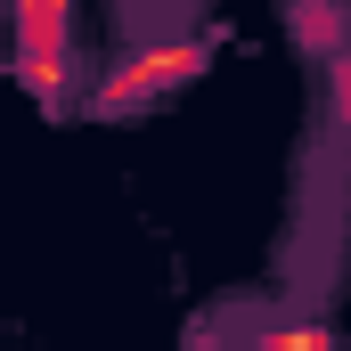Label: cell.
Segmentation results:
<instances>
[{
    "instance_id": "obj_1",
    "label": "cell",
    "mask_w": 351,
    "mask_h": 351,
    "mask_svg": "<svg viewBox=\"0 0 351 351\" xmlns=\"http://www.w3.org/2000/svg\"><path fill=\"white\" fill-rule=\"evenodd\" d=\"M254 351H335V335H327V327H311V319H294V327H269Z\"/></svg>"
}]
</instances>
